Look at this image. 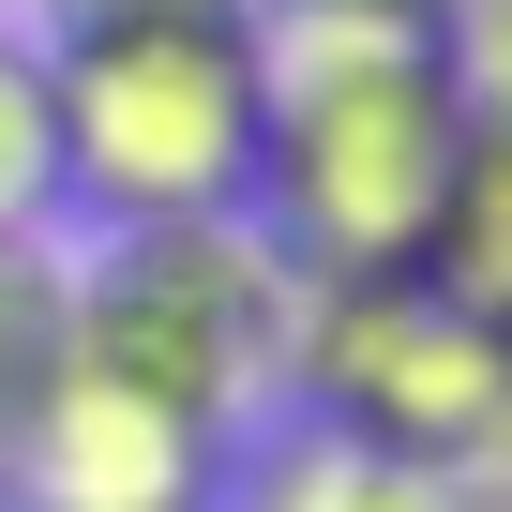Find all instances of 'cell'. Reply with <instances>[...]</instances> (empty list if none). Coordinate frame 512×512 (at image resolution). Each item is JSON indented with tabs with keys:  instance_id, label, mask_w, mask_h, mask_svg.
Returning <instances> with one entry per match:
<instances>
[{
	"instance_id": "cell-1",
	"label": "cell",
	"mask_w": 512,
	"mask_h": 512,
	"mask_svg": "<svg viewBox=\"0 0 512 512\" xmlns=\"http://www.w3.org/2000/svg\"><path fill=\"white\" fill-rule=\"evenodd\" d=\"M467 76L437 31L392 16H272V121H256V241L302 287L332 272H422L452 151H467Z\"/></svg>"
},
{
	"instance_id": "cell-2",
	"label": "cell",
	"mask_w": 512,
	"mask_h": 512,
	"mask_svg": "<svg viewBox=\"0 0 512 512\" xmlns=\"http://www.w3.org/2000/svg\"><path fill=\"white\" fill-rule=\"evenodd\" d=\"M272 121V16H106L46 31V136L61 211L91 226H196L256 196Z\"/></svg>"
},
{
	"instance_id": "cell-3",
	"label": "cell",
	"mask_w": 512,
	"mask_h": 512,
	"mask_svg": "<svg viewBox=\"0 0 512 512\" xmlns=\"http://www.w3.org/2000/svg\"><path fill=\"white\" fill-rule=\"evenodd\" d=\"M287 347H302V272L256 241V211L106 226V256L76 272V362L211 437H256L287 407Z\"/></svg>"
},
{
	"instance_id": "cell-4",
	"label": "cell",
	"mask_w": 512,
	"mask_h": 512,
	"mask_svg": "<svg viewBox=\"0 0 512 512\" xmlns=\"http://www.w3.org/2000/svg\"><path fill=\"white\" fill-rule=\"evenodd\" d=\"M287 392H302V422H332V437H362L392 467H437V482L512 467V332L467 317L437 272H332V287H302Z\"/></svg>"
},
{
	"instance_id": "cell-5",
	"label": "cell",
	"mask_w": 512,
	"mask_h": 512,
	"mask_svg": "<svg viewBox=\"0 0 512 512\" xmlns=\"http://www.w3.org/2000/svg\"><path fill=\"white\" fill-rule=\"evenodd\" d=\"M226 467H241V437L61 362L46 407L0 437V512H226Z\"/></svg>"
},
{
	"instance_id": "cell-6",
	"label": "cell",
	"mask_w": 512,
	"mask_h": 512,
	"mask_svg": "<svg viewBox=\"0 0 512 512\" xmlns=\"http://www.w3.org/2000/svg\"><path fill=\"white\" fill-rule=\"evenodd\" d=\"M226 497H241V512H467V482L392 467V452H362V437H332V422H302V437H272L256 467H226Z\"/></svg>"
},
{
	"instance_id": "cell-7",
	"label": "cell",
	"mask_w": 512,
	"mask_h": 512,
	"mask_svg": "<svg viewBox=\"0 0 512 512\" xmlns=\"http://www.w3.org/2000/svg\"><path fill=\"white\" fill-rule=\"evenodd\" d=\"M422 272H437L467 317H497V332H512V106H482V121H467V151H452V196H437V241H422Z\"/></svg>"
},
{
	"instance_id": "cell-8",
	"label": "cell",
	"mask_w": 512,
	"mask_h": 512,
	"mask_svg": "<svg viewBox=\"0 0 512 512\" xmlns=\"http://www.w3.org/2000/svg\"><path fill=\"white\" fill-rule=\"evenodd\" d=\"M61 362H76V272L46 226H0V437L46 407Z\"/></svg>"
},
{
	"instance_id": "cell-9",
	"label": "cell",
	"mask_w": 512,
	"mask_h": 512,
	"mask_svg": "<svg viewBox=\"0 0 512 512\" xmlns=\"http://www.w3.org/2000/svg\"><path fill=\"white\" fill-rule=\"evenodd\" d=\"M61 211V136H46V31L0 16V226Z\"/></svg>"
},
{
	"instance_id": "cell-10",
	"label": "cell",
	"mask_w": 512,
	"mask_h": 512,
	"mask_svg": "<svg viewBox=\"0 0 512 512\" xmlns=\"http://www.w3.org/2000/svg\"><path fill=\"white\" fill-rule=\"evenodd\" d=\"M437 46H452L467 106H512V0H452V16H437Z\"/></svg>"
},
{
	"instance_id": "cell-11",
	"label": "cell",
	"mask_w": 512,
	"mask_h": 512,
	"mask_svg": "<svg viewBox=\"0 0 512 512\" xmlns=\"http://www.w3.org/2000/svg\"><path fill=\"white\" fill-rule=\"evenodd\" d=\"M46 31H106V16H256V0H31Z\"/></svg>"
},
{
	"instance_id": "cell-12",
	"label": "cell",
	"mask_w": 512,
	"mask_h": 512,
	"mask_svg": "<svg viewBox=\"0 0 512 512\" xmlns=\"http://www.w3.org/2000/svg\"><path fill=\"white\" fill-rule=\"evenodd\" d=\"M256 16H392V31H437L452 0H256Z\"/></svg>"
},
{
	"instance_id": "cell-13",
	"label": "cell",
	"mask_w": 512,
	"mask_h": 512,
	"mask_svg": "<svg viewBox=\"0 0 512 512\" xmlns=\"http://www.w3.org/2000/svg\"><path fill=\"white\" fill-rule=\"evenodd\" d=\"M0 16H16V31H31V0H0Z\"/></svg>"
}]
</instances>
